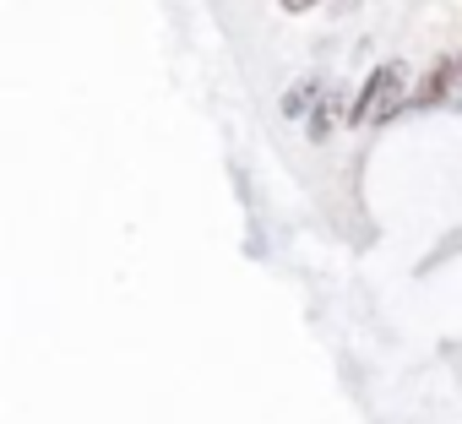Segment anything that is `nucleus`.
<instances>
[{
  "mask_svg": "<svg viewBox=\"0 0 462 424\" xmlns=\"http://www.w3.org/2000/svg\"><path fill=\"white\" fill-rule=\"evenodd\" d=\"M402 109V66H375L370 77H365V88L354 93V104H348V125H370V120H392Z\"/></svg>",
  "mask_w": 462,
  "mask_h": 424,
  "instance_id": "nucleus-1",
  "label": "nucleus"
},
{
  "mask_svg": "<svg viewBox=\"0 0 462 424\" xmlns=\"http://www.w3.org/2000/svg\"><path fill=\"white\" fill-rule=\"evenodd\" d=\"M321 93H327V77H316V71H310V77H300V82L283 93V115H289V120H305V115L321 104Z\"/></svg>",
  "mask_w": 462,
  "mask_h": 424,
  "instance_id": "nucleus-2",
  "label": "nucleus"
},
{
  "mask_svg": "<svg viewBox=\"0 0 462 424\" xmlns=\"http://www.w3.org/2000/svg\"><path fill=\"white\" fill-rule=\"evenodd\" d=\"M343 115H348V104H343L337 93H332V98L321 93V104H316V109L305 115V136H310V142H321V136H332V125H337Z\"/></svg>",
  "mask_w": 462,
  "mask_h": 424,
  "instance_id": "nucleus-3",
  "label": "nucleus"
},
{
  "mask_svg": "<svg viewBox=\"0 0 462 424\" xmlns=\"http://www.w3.org/2000/svg\"><path fill=\"white\" fill-rule=\"evenodd\" d=\"M457 71H462V60H457V55H446V60L430 71V82L419 88V104H435V98H446V88L457 82Z\"/></svg>",
  "mask_w": 462,
  "mask_h": 424,
  "instance_id": "nucleus-4",
  "label": "nucleus"
},
{
  "mask_svg": "<svg viewBox=\"0 0 462 424\" xmlns=\"http://www.w3.org/2000/svg\"><path fill=\"white\" fill-rule=\"evenodd\" d=\"M283 12H310V6H321V0H278Z\"/></svg>",
  "mask_w": 462,
  "mask_h": 424,
  "instance_id": "nucleus-5",
  "label": "nucleus"
}]
</instances>
